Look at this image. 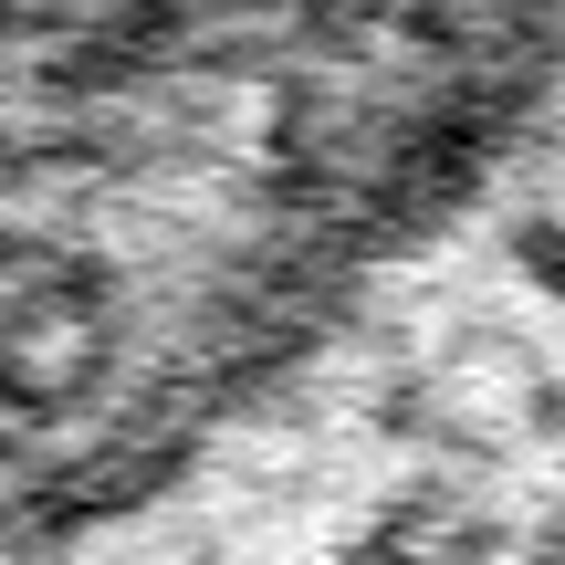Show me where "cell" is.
<instances>
[{
    "instance_id": "7a4b0ae2",
    "label": "cell",
    "mask_w": 565,
    "mask_h": 565,
    "mask_svg": "<svg viewBox=\"0 0 565 565\" xmlns=\"http://www.w3.org/2000/svg\"><path fill=\"white\" fill-rule=\"evenodd\" d=\"M513 252H524V273L545 282V294H565V221H524V231H513Z\"/></svg>"
},
{
    "instance_id": "6da1fadb",
    "label": "cell",
    "mask_w": 565,
    "mask_h": 565,
    "mask_svg": "<svg viewBox=\"0 0 565 565\" xmlns=\"http://www.w3.org/2000/svg\"><path fill=\"white\" fill-rule=\"evenodd\" d=\"M105 315H116L105 263H84V252L32 263L0 303V408L11 419H63L105 366Z\"/></svg>"
},
{
    "instance_id": "3957f363",
    "label": "cell",
    "mask_w": 565,
    "mask_h": 565,
    "mask_svg": "<svg viewBox=\"0 0 565 565\" xmlns=\"http://www.w3.org/2000/svg\"><path fill=\"white\" fill-rule=\"evenodd\" d=\"M335 565H419V555H408V534H356Z\"/></svg>"
}]
</instances>
